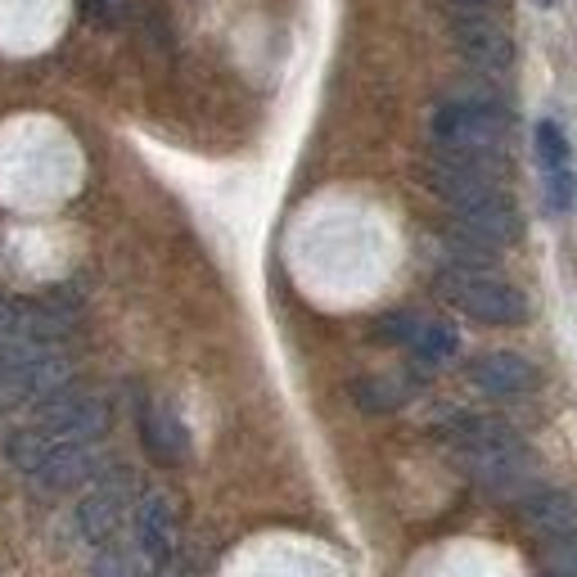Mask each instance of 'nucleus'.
<instances>
[{
  "label": "nucleus",
  "instance_id": "nucleus-14",
  "mask_svg": "<svg viewBox=\"0 0 577 577\" xmlns=\"http://www.w3.org/2000/svg\"><path fill=\"white\" fill-rule=\"evenodd\" d=\"M59 443L50 438V433L37 424V428H23V433H14V438L6 443V456H10V465L14 469H23V474H37L45 460H50V452H54Z\"/></svg>",
  "mask_w": 577,
  "mask_h": 577
},
{
  "label": "nucleus",
  "instance_id": "nucleus-16",
  "mask_svg": "<svg viewBox=\"0 0 577 577\" xmlns=\"http://www.w3.org/2000/svg\"><path fill=\"white\" fill-rule=\"evenodd\" d=\"M352 393H356L361 411H397L411 397V388L397 384V379H361Z\"/></svg>",
  "mask_w": 577,
  "mask_h": 577
},
{
  "label": "nucleus",
  "instance_id": "nucleus-9",
  "mask_svg": "<svg viewBox=\"0 0 577 577\" xmlns=\"http://www.w3.org/2000/svg\"><path fill=\"white\" fill-rule=\"evenodd\" d=\"M469 379L492 397H519L537 388V366L519 352H487L469 366Z\"/></svg>",
  "mask_w": 577,
  "mask_h": 577
},
{
  "label": "nucleus",
  "instance_id": "nucleus-6",
  "mask_svg": "<svg viewBox=\"0 0 577 577\" xmlns=\"http://www.w3.org/2000/svg\"><path fill=\"white\" fill-rule=\"evenodd\" d=\"M452 41H456V50H460L474 68H483V72H510V68H515V41L505 37V28L492 23L483 10L456 14V19H452Z\"/></svg>",
  "mask_w": 577,
  "mask_h": 577
},
{
  "label": "nucleus",
  "instance_id": "nucleus-5",
  "mask_svg": "<svg viewBox=\"0 0 577 577\" xmlns=\"http://www.w3.org/2000/svg\"><path fill=\"white\" fill-rule=\"evenodd\" d=\"M68 379H72L68 356H59L50 347L19 361V366H0V411H19L28 402H45L50 393L68 388Z\"/></svg>",
  "mask_w": 577,
  "mask_h": 577
},
{
  "label": "nucleus",
  "instance_id": "nucleus-22",
  "mask_svg": "<svg viewBox=\"0 0 577 577\" xmlns=\"http://www.w3.org/2000/svg\"><path fill=\"white\" fill-rule=\"evenodd\" d=\"M568 203H573V176L559 168V172H550V207L564 212Z\"/></svg>",
  "mask_w": 577,
  "mask_h": 577
},
{
  "label": "nucleus",
  "instance_id": "nucleus-25",
  "mask_svg": "<svg viewBox=\"0 0 577 577\" xmlns=\"http://www.w3.org/2000/svg\"><path fill=\"white\" fill-rule=\"evenodd\" d=\"M541 577H564V573H541Z\"/></svg>",
  "mask_w": 577,
  "mask_h": 577
},
{
  "label": "nucleus",
  "instance_id": "nucleus-3",
  "mask_svg": "<svg viewBox=\"0 0 577 577\" xmlns=\"http://www.w3.org/2000/svg\"><path fill=\"white\" fill-rule=\"evenodd\" d=\"M510 118L492 100H452L433 113V140L452 154H500Z\"/></svg>",
  "mask_w": 577,
  "mask_h": 577
},
{
  "label": "nucleus",
  "instance_id": "nucleus-12",
  "mask_svg": "<svg viewBox=\"0 0 577 577\" xmlns=\"http://www.w3.org/2000/svg\"><path fill=\"white\" fill-rule=\"evenodd\" d=\"M140 438H144V452H150L159 465H181L190 456V433L176 419V411L163 406V402H150L140 411Z\"/></svg>",
  "mask_w": 577,
  "mask_h": 577
},
{
  "label": "nucleus",
  "instance_id": "nucleus-17",
  "mask_svg": "<svg viewBox=\"0 0 577 577\" xmlns=\"http://www.w3.org/2000/svg\"><path fill=\"white\" fill-rule=\"evenodd\" d=\"M411 347H415V352H419L424 361H447V356H456L460 338H456V330H452V325H438V321H424Z\"/></svg>",
  "mask_w": 577,
  "mask_h": 577
},
{
  "label": "nucleus",
  "instance_id": "nucleus-19",
  "mask_svg": "<svg viewBox=\"0 0 577 577\" xmlns=\"http://www.w3.org/2000/svg\"><path fill=\"white\" fill-rule=\"evenodd\" d=\"M419 316H411V312H388L384 321H379V338H388V343H402V347H411L415 343V334H419Z\"/></svg>",
  "mask_w": 577,
  "mask_h": 577
},
{
  "label": "nucleus",
  "instance_id": "nucleus-7",
  "mask_svg": "<svg viewBox=\"0 0 577 577\" xmlns=\"http://www.w3.org/2000/svg\"><path fill=\"white\" fill-rule=\"evenodd\" d=\"M452 212H456V222H460L465 231H474L478 240H487V244H496V249L515 244L519 231H524L515 203L505 199L500 190H496V194H483V199H474V203H460V207H452Z\"/></svg>",
  "mask_w": 577,
  "mask_h": 577
},
{
  "label": "nucleus",
  "instance_id": "nucleus-24",
  "mask_svg": "<svg viewBox=\"0 0 577 577\" xmlns=\"http://www.w3.org/2000/svg\"><path fill=\"white\" fill-rule=\"evenodd\" d=\"M537 6H555V0H537Z\"/></svg>",
  "mask_w": 577,
  "mask_h": 577
},
{
  "label": "nucleus",
  "instance_id": "nucleus-11",
  "mask_svg": "<svg viewBox=\"0 0 577 577\" xmlns=\"http://www.w3.org/2000/svg\"><path fill=\"white\" fill-rule=\"evenodd\" d=\"M135 541L150 559V568L168 564L172 559V546H176V515H172V500L163 492H150L140 500L135 510Z\"/></svg>",
  "mask_w": 577,
  "mask_h": 577
},
{
  "label": "nucleus",
  "instance_id": "nucleus-20",
  "mask_svg": "<svg viewBox=\"0 0 577 577\" xmlns=\"http://www.w3.org/2000/svg\"><path fill=\"white\" fill-rule=\"evenodd\" d=\"M546 564L550 573L577 577V537H546Z\"/></svg>",
  "mask_w": 577,
  "mask_h": 577
},
{
  "label": "nucleus",
  "instance_id": "nucleus-8",
  "mask_svg": "<svg viewBox=\"0 0 577 577\" xmlns=\"http://www.w3.org/2000/svg\"><path fill=\"white\" fill-rule=\"evenodd\" d=\"M519 510L541 537H577V492L568 487H533L519 496Z\"/></svg>",
  "mask_w": 577,
  "mask_h": 577
},
{
  "label": "nucleus",
  "instance_id": "nucleus-21",
  "mask_svg": "<svg viewBox=\"0 0 577 577\" xmlns=\"http://www.w3.org/2000/svg\"><path fill=\"white\" fill-rule=\"evenodd\" d=\"M91 577H140V564L126 550H100V559L91 564Z\"/></svg>",
  "mask_w": 577,
  "mask_h": 577
},
{
  "label": "nucleus",
  "instance_id": "nucleus-15",
  "mask_svg": "<svg viewBox=\"0 0 577 577\" xmlns=\"http://www.w3.org/2000/svg\"><path fill=\"white\" fill-rule=\"evenodd\" d=\"M443 244H447V253L456 257V266H465V271H487V266L496 262V253H500L496 244L478 240V235H474V231H465L460 222L443 235Z\"/></svg>",
  "mask_w": 577,
  "mask_h": 577
},
{
  "label": "nucleus",
  "instance_id": "nucleus-23",
  "mask_svg": "<svg viewBox=\"0 0 577 577\" xmlns=\"http://www.w3.org/2000/svg\"><path fill=\"white\" fill-rule=\"evenodd\" d=\"M456 6H465V10H492V6H500V0H456Z\"/></svg>",
  "mask_w": 577,
  "mask_h": 577
},
{
  "label": "nucleus",
  "instance_id": "nucleus-10",
  "mask_svg": "<svg viewBox=\"0 0 577 577\" xmlns=\"http://www.w3.org/2000/svg\"><path fill=\"white\" fill-rule=\"evenodd\" d=\"M126 505H131V483L126 478H109L100 483L82 505H78V528L87 541H109L118 533V524L126 519Z\"/></svg>",
  "mask_w": 577,
  "mask_h": 577
},
{
  "label": "nucleus",
  "instance_id": "nucleus-13",
  "mask_svg": "<svg viewBox=\"0 0 577 577\" xmlns=\"http://www.w3.org/2000/svg\"><path fill=\"white\" fill-rule=\"evenodd\" d=\"M100 474V456L91 443H68V447H54L50 460L37 469V478L50 487V492H68V487H82L87 478Z\"/></svg>",
  "mask_w": 577,
  "mask_h": 577
},
{
  "label": "nucleus",
  "instance_id": "nucleus-2",
  "mask_svg": "<svg viewBox=\"0 0 577 577\" xmlns=\"http://www.w3.org/2000/svg\"><path fill=\"white\" fill-rule=\"evenodd\" d=\"M438 288L447 294V303H456L465 316L483 321V325H524L528 321V298L515 284H505L487 271H465V266H447L438 275Z\"/></svg>",
  "mask_w": 577,
  "mask_h": 577
},
{
  "label": "nucleus",
  "instance_id": "nucleus-1",
  "mask_svg": "<svg viewBox=\"0 0 577 577\" xmlns=\"http://www.w3.org/2000/svg\"><path fill=\"white\" fill-rule=\"evenodd\" d=\"M443 438L456 447V456L465 460V469L474 474L478 487L496 492V496H524L533 492V452L524 447V438L487 415H452L443 424Z\"/></svg>",
  "mask_w": 577,
  "mask_h": 577
},
{
  "label": "nucleus",
  "instance_id": "nucleus-18",
  "mask_svg": "<svg viewBox=\"0 0 577 577\" xmlns=\"http://www.w3.org/2000/svg\"><path fill=\"white\" fill-rule=\"evenodd\" d=\"M537 154H541V163L550 172L568 168V140H564V131L555 122H537Z\"/></svg>",
  "mask_w": 577,
  "mask_h": 577
},
{
  "label": "nucleus",
  "instance_id": "nucleus-4",
  "mask_svg": "<svg viewBox=\"0 0 577 577\" xmlns=\"http://www.w3.org/2000/svg\"><path fill=\"white\" fill-rule=\"evenodd\" d=\"M109 419H113V415H109V402H104V397H95V393H87V388H72V384L59 388V393H50V397L41 402V428L50 433L59 447L104 438Z\"/></svg>",
  "mask_w": 577,
  "mask_h": 577
}]
</instances>
